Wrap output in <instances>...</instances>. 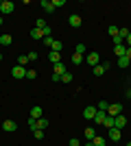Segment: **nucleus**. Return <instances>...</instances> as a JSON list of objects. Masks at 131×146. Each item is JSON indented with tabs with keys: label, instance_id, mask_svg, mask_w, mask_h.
Returning a JSON list of instances; mask_svg holds the SVG:
<instances>
[{
	"label": "nucleus",
	"instance_id": "f257e3e1",
	"mask_svg": "<svg viewBox=\"0 0 131 146\" xmlns=\"http://www.w3.org/2000/svg\"><path fill=\"white\" fill-rule=\"evenodd\" d=\"M120 137H122V131L120 129H107V140H112V142H120Z\"/></svg>",
	"mask_w": 131,
	"mask_h": 146
},
{
	"label": "nucleus",
	"instance_id": "f03ea898",
	"mask_svg": "<svg viewBox=\"0 0 131 146\" xmlns=\"http://www.w3.org/2000/svg\"><path fill=\"white\" fill-rule=\"evenodd\" d=\"M120 113H122V105H120V103H114V105H109V109H107V116L116 118V116H120Z\"/></svg>",
	"mask_w": 131,
	"mask_h": 146
},
{
	"label": "nucleus",
	"instance_id": "7ed1b4c3",
	"mask_svg": "<svg viewBox=\"0 0 131 146\" xmlns=\"http://www.w3.org/2000/svg\"><path fill=\"white\" fill-rule=\"evenodd\" d=\"M13 9H15V5H13V2H9V0H2V7H0V13H2V15H9V13H13Z\"/></svg>",
	"mask_w": 131,
	"mask_h": 146
},
{
	"label": "nucleus",
	"instance_id": "20e7f679",
	"mask_svg": "<svg viewBox=\"0 0 131 146\" xmlns=\"http://www.w3.org/2000/svg\"><path fill=\"white\" fill-rule=\"evenodd\" d=\"M11 74H13V79H26V68H22V66H13Z\"/></svg>",
	"mask_w": 131,
	"mask_h": 146
},
{
	"label": "nucleus",
	"instance_id": "39448f33",
	"mask_svg": "<svg viewBox=\"0 0 131 146\" xmlns=\"http://www.w3.org/2000/svg\"><path fill=\"white\" fill-rule=\"evenodd\" d=\"M68 24L72 26V29H79V26L83 24V20H81V15H76V13H72V15H70V18H68Z\"/></svg>",
	"mask_w": 131,
	"mask_h": 146
},
{
	"label": "nucleus",
	"instance_id": "423d86ee",
	"mask_svg": "<svg viewBox=\"0 0 131 146\" xmlns=\"http://www.w3.org/2000/svg\"><path fill=\"white\" fill-rule=\"evenodd\" d=\"M15 129H18V124H15L13 120H5L2 122V131H7V133H13Z\"/></svg>",
	"mask_w": 131,
	"mask_h": 146
},
{
	"label": "nucleus",
	"instance_id": "0eeeda50",
	"mask_svg": "<svg viewBox=\"0 0 131 146\" xmlns=\"http://www.w3.org/2000/svg\"><path fill=\"white\" fill-rule=\"evenodd\" d=\"M85 61H87V63H90L92 68H96V66H98V61H100V57H98V52H90Z\"/></svg>",
	"mask_w": 131,
	"mask_h": 146
},
{
	"label": "nucleus",
	"instance_id": "6e6552de",
	"mask_svg": "<svg viewBox=\"0 0 131 146\" xmlns=\"http://www.w3.org/2000/svg\"><path fill=\"white\" fill-rule=\"evenodd\" d=\"M114 127H116V129H125V127H127V118L122 116V113H120V116H116V118H114Z\"/></svg>",
	"mask_w": 131,
	"mask_h": 146
},
{
	"label": "nucleus",
	"instance_id": "1a4fd4ad",
	"mask_svg": "<svg viewBox=\"0 0 131 146\" xmlns=\"http://www.w3.org/2000/svg\"><path fill=\"white\" fill-rule=\"evenodd\" d=\"M125 52H127L125 44H116V46H114V55L118 57V59H120V57H125Z\"/></svg>",
	"mask_w": 131,
	"mask_h": 146
},
{
	"label": "nucleus",
	"instance_id": "9d476101",
	"mask_svg": "<svg viewBox=\"0 0 131 146\" xmlns=\"http://www.w3.org/2000/svg\"><path fill=\"white\" fill-rule=\"evenodd\" d=\"M94 116H96V107H85L83 109V118L85 120H94Z\"/></svg>",
	"mask_w": 131,
	"mask_h": 146
},
{
	"label": "nucleus",
	"instance_id": "9b49d317",
	"mask_svg": "<svg viewBox=\"0 0 131 146\" xmlns=\"http://www.w3.org/2000/svg\"><path fill=\"white\" fill-rule=\"evenodd\" d=\"M48 59H50V63L55 66V63H61V55L59 52H55V50H50L48 52Z\"/></svg>",
	"mask_w": 131,
	"mask_h": 146
},
{
	"label": "nucleus",
	"instance_id": "f8f14e48",
	"mask_svg": "<svg viewBox=\"0 0 131 146\" xmlns=\"http://www.w3.org/2000/svg\"><path fill=\"white\" fill-rule=\"evenodd\" d=\"M105 118H107V111H98L96 109V116H94V122H96V124H103Z\"/></svg>",
	"mask_w": 131,
	"mask_h": 146
},
{
	"label": "nucleus",
	"instance_id": "ddd939ff",
	"mask_svg": "<svg viewBox=\"0 0 131 146\" xmlns=\"http://www.w3.org/2000/svg\"><path fill=\"white\" fill-rule=\"evenodd\" d=\"M53 74L63 76V74H66V66H63V63H55V66H53Z\"/></svg>",
	"mask_w": 131,
	"mask_h": 146
},
{
	"label": "nucleus",
	"instance_id": "4468645a",
	"mask_svg": "<svg viewBox=\"0 0 131 146\" xmlns=\"http://www.w3.org/2000/svg\"><path fill=\"white\" fill-rule=\"evenodd\" d=\"M42 9L46 13H53L55 11V7H53V2H50V0H42Z\"/></svg>",
	"mask_w": 131,
	"mask_h": 146
},
{
	"label": "nucleus",
	"instance_id": "2eb2a0df",
	"mask_svg": "<svg viewBox=\"0 0 131 146\" xmlns=\"http://www.w3.org/2000/svg\"><path fill=\"white\" fill-rule=\"evenodd\" d=\"M31 118H35V120L42 118V107H39V105H35V107L31 109Z\"/></svg>",
	"mask_w": 131,
	"mask_h": 146
},
{
	"label": "nucleus",
	"instance_id": "dca6fc26",
	"mask_svg": "<svg viewBox=\"0 0 131 146\" xmlns=\"http://www.w3.org/2000/svg\"><path fill=\"white\" fill-rule=\"evenodd\" d=\"M83 133H85V137H87V142H92V140H94V137H96V131H94V129H92V127H87V129H85V131H83Z\"/></svg>",
	"mask_w": 131,
	"mask_h": 146
},
{
	"label": "nucleus",
	"instance_id": "f3484780",
	"mask_svg": "<svg viewBox=\"0 0 131 146\" xmlns=\"http://www.w3.org/2000/svg\"><path fill=\"white\" fill-rule=\"evenodd\" d=\"M31 37H33V39H39V42H42V39H44L42 31H39V29H35V26H33V29H31Z\"/></svg>",
	"mask_w": 131,
	"mask_h": 146
},
{
	"label": "nucleus",
	"instance_id": "a211bd4d",
	"mask_svg": "<svg viewBox=\"0 0 131 146\" xmlns=\"http://www.w3.org/2000/svg\"><path fill=\"white\" fill-rule=\"evenodd\" d=\"M70 61H72L74 66H81V63H83V55H79V52H74V55L70 57Z\"/></svg>",
	"mask_w": 131,
	"mask_h": 146
},
{
	"label": "nucleus",
	"instance_id": "6ab92c4d",
	"mask_svg": "<svg viewBox=\"0 0 131 146\" xmlns=\"http://www.w3.org/2000/svg\"><path fill=\"white\" fill-rule=\"evenodd\" d=\"M92 144H94V146H105L107 140H105V137H100V135H96V137L92 140Z\"/></svg>",
	"mask_w": 131,
	"mask_h": 146
},
{
	"label": "nucleus",
	"instance_id": "aec40b11",
	"mask_svg": "<svg viewBox=\"0 0 131 146\" xmlns=\"http://www.w3.org/2000/svg\"><path fill=\"white\" fill-rule=\"evenodd\" d=\"M0 44H2V46H9V44H13V37L11 35H2L0 37Z\"/></svg>",
	"mask_w": 131,
	"mask_h": 146
},
{
	"label": "nucleus",
	"instance_id": "412c9836",
	"mask_svg": "<svg viewBox=\"0 0 131 146\" xmlns=\"http://www.w3.org/2000/svg\"><path fill=\"white\" fill-rule=\"evenodd\" d=\"M46 26H48V24H46V20H44V18H37V20H35V29L42 31V29H46Z\"/></svg>",
	"mask_w": 131,
	"mask_h": 146
},
{
	"label": "nucleus",
	"instance_id": "4be33fe9",
	"mask_svg": "<svg viewBox=\"0 0 131 146\" xmlns=\"http://www.w3.org/2000/svg\"><path fill=\"white\" fill-rule=\"evenodd\" d=\"M26 63H29V57H26V55H20V57H18V66L26 68Z\"/></svg>",
	"mask_w": 131,
	"mask_h": 146
},
{
	"label": "nucleus",
	"instance_id": "5701e85b",
	"mask_svg": "<svg viewBox=\"0 0 131 146\" xmlns=\"http://www.w3.org/2000/svg\"><path fill=\"white\" fill-rule=\"evenodd\" d=\"M103 127H105V129H114V118H112V116H107L105 122H103Z\"/></svg>",
	"mask_w": 131,
	"mask_h": 146
},
{
	"label": "nucleus",
	"instance_id": "b1692460",
	"mask_svg": "<svg viewBox=\"0 0 131 146\" xmlns=\"http://www.w3.org/2000/svg\"><path fill=\"white\" fill-rule=\"evenodd\" d=\"M96 109H98V111H107V109H109V103H107V100H100Z\"/></svg>",
	"mask_w": 131,
	"mask_h": 146
},
{
	"label": "nucleus",
	"instance_id": "393cba45",
	"mask_svg": "<svg viewBox=\"0 0 131 146\" xmlns=\"http://www.w3.org/2000/svg\"><path fill=\"white\" fill-rule=\"evenodd\" d=\"M129 33H131L129 29H120V31H118V37H120V39H127V37H129Z\"/></svg>",
	"mask_w": 131,
	"mask_h": 146
},
{
	"label": "nucleus",
	"instance_id": "a878e982",
	"mask_svg": "<svg viewBox=\"0 0 131 146\" xmlns=\"http://www.w3.org/2000/svg\"><path fill=\"white\" fill-rule=\"evenodd\" d=\"M129 63H131V61L127 59V57H120V59H118V68H127Z\"/></svg>",
	"mask_w": 131,
	"mask_h": 146
},
{
	"label": "nucleus",
	"instance_id": "bb28decb",
	"mask_svg": "<svg viewBox=\"0 0 131 146\" xmlns=\"http://www.w3.org/2000/svg\"><path fill=\"white\" fill-rule=\"evenodd\" d=\"M72 79H74V76H72L70 72H66V74L61 76V83H72Z\"/></svg>",
	"mask_w": 131,
	"mask_h": 146
},
{
	"label": "nucleus",
	"instance_id": "cd10ccee",
	"mask_svg": "<svg viewBox=\"0 0 131 146\" xmlns=\"http://www.w3.org/2000/svg\"><path fill=\"white\" fill-rule=\"evenodd\" d=\"M107 31H109V35H112V37H118V31H120V29H118V26H114V24H112V26H109Z\"/></svg>",
	"mask_w": 131,
	"mask_h": 146
},
{
	"label": "nucleus",
	"instance_id": "c85d7f7f",
	"mask_svg": "<svg viewBox=\"0 0 131 146\" xmlns=\"http://www.w3.org/2000/svg\"><path fill=\"white\" fill-rule=\"evenodd\" d=\"M48 127V120H46V118H39L37 120V129H46Z\"/></svg>",
	"mask_w": 131,
	"mask_h": 146
},
{
	"label": "nucleus",
	"instance_id": "c756f323",
	"mask_svg": "<svg viewBox=\"0 0 131 146\" xmlns=\"http://www.w3.org/2000/svg\"><path fill=\"white\" fill-rule=\"evenodd\" d=\"M74 52L83 55V52H85V44H83V42H79V44H76V50H74Z\"/></svg>",
	"mask_w": 131,
	"mask_h": 146
},
{
	"label": "nucleus",
	"instance_id": "7c9ffc66",
	"mask_svg": "<svg viewBox=\"0 0 131 146\" xmlns=\"http://www.w3.org/2000/svg\"><path fill=\"white\" fill-rule=\"evenodd\" d=\"M103 72H105V68L100 66V63H98L96 68H94V74H96V76H103Z\"/></svg>",
	"mask_w": 131,
	"mask_h": 146
},
{
	"label": "nucleus",
	"instance_id": "2f4dec72",
	"mask_svg": "<svg viewBox=\"0 0 131 146\" xmlns=\"http://www.w3.org/2000/svg\"><path fill=\"white\" fill-rule=\"evenodd\" d=\"M42 35H44V37H53V29H50V26L42 29Z\"/></svg>",
	"mask_w": 131,
	"mask_h": 146
},
{
	"label": "nucleus",
	"instance_id": "473e14b6",
	"mask_svg": "<svg viewBox=\"0 0 131 146\" xmlns=\"http://www.w3.org/2000/svg\"><path fill=\"white\" fill-rule=\"evenodd\" d=\"M29 127H31L33 131H37V120H35V118H29Z\"/></svg>",
	"mask_w": 131,
	"mask_h": 146
},
{
	"label": "nucleus",
	"instance_id": "72a5a7b5",
	"mask_svg": "<svg viewBox=\"0 0 131 146\" xmlns=\"http://www.w3.org/2000/svg\"><path fill=\"white\" fill-rule=\"evenodd\" d=\"M35 76H37V72H35V70H26V79H35Z\"/></svg>",
	"mask_w": 131,
	"mask_h": 146
},
{
	"label": "nucleus",
	"instance_id": "f704fd0d",
	"mask_svg": "<svg viewBox=\"0 0 131 146\" xmlns=\"http://www.w3.org/2000/svg\"><path fill=\"white\" fill-rule=\"evenodd\" d=\"M50 2H53V7H55V9H57V7H63V5H66V0H50Z\"/></svg>",
	"mask_w": 131,
	"mask_h": 146
},
{
	"label": "nucleus",
	"instance_id": "c9c22d12",
	"mask_svg": "<svg viewBox=\"0 0 131 146\" xmlns=\"http://www.w3.org/2000/svg\"><path fill=\"white\" fill-rule=\"evenodd\" d=\"M26 57H29V61H35V59H37V50H31Z\"/></svg>",
	"mask_w": 131,
	"mask_h": 146
},
{
	"label": "nucleus",
	"instance_id": "e433bc0d",
	"mask_svg": "<svg viewBox=\"0 0 131 146\" xmlns=\"http://www.w3.org/2000/svg\"><path fill=\"white\" fill-rule=\"evenodd\" d=\"M33 135H35V140H42V137H44V131H42V129H37V131H33Z\"/></svg>",
	"mask_w": 131,
	"mask_h": 146
},
{
	"label": "nucleus",
	"instance_id": "4c0bfd02",
	"mask_svg": "<svg viewBox=\"0 0 131 146\" xmlns=\"http://www.w3.org/2000/svg\"><path fill=\"white\" fill-rule=\"evenodd\" d=\"M70 146H81V144H79V140H76V137H72V140H70Z\"/></svg>",
	"mask_w": 131,
	"mask_h": 146
},
{
	"label": "nucleus",
	"instance_id": "58836bf2",
	"mask_svg": "<svg viewBox=\"0 0 131 146\" xmlns=\"http://www.w3.org/2000/svg\"><path fill=\"white\" fill-rule=\"evenodd\" d=\"M125 46H127V48H131V33H129V37L125 39Z\"/></svg>",
	"mask_w": 131,
	"mask_h": 146
},
{
	"label": "nucleus",
	"instance_id": "ea45409f",
	"mask_svg": "<svg viewBox=\"0 0 131 146\" xmlns=\"http://www.w3.org/2000/svg\"><path fill=\"white\" fill-rule=\"evenodd\" d=\"M125 57H127V59H129V61H131V48H127V52H125Z\"/></svg>",
	"mask_w": 131,
	"mask_h": 146
},
{
	"label": "nucleus",
	"instance_id": "a19ab883",
	"mask_svg": "<svg viewBox=\"0 0 131 146\" xmlns=\"http://www.w3.org/2000/svg\"><path fill=\"white\" fill-rule=\"evenodd\" d=\"M83 146H94V144H92V142H85V144H83Z\"/></svg>",
	"mask_w": 131,
	"mask_h": 146
},
{
	"label": "nucleus",
	"instance_id": "79ce46f5",
	"mask_svg": "<svg viewBox=\"0 0 131 146\" xmlns=\"http://www.w3.org/2000/svg\"><path fill=\"white\" fill-rule=\"evenodd\" d=\"M127 96H129V98H131V90H129V92H127Z\"/></svg>",
	"mask_w": 131,
	"mask_h": 146
},
{
	"label": "nucleus",
	"instance_id": "37998d69",
	"mask_svg": "<svg viewBox=\"0 0 131 146\" xmlns=\"http://www.w3.org/2000/svg\"><path fill=\"white\" fill-rule=\"evenodd\" d=\"M0 26H2V15H0Z\"/></svg>",
	"mask_w": 131,
	"mask_h": 146
},
{
	"label": "nucleus",
	"instance_id": "c03bdc74",
	"mask_svg": "<svg viewBox=\"0 0 131 146\" xmlns=\"http://www.w3.org/2000/svg\"><path fill=\"white\" fill-rule=\"evenodd\" d=\"M2 59H5V57H2V55H0V61H2Z\"/></svg>",
	"mask_w": 131,
	"mask_h": 146
},
{
	"label": "nucleus",
	"instance_id": "a18cd8bd",
	"mask_svg": "<svg viewBox=\"0 0 131 146\" xmlns=\"http://www.w3.org/2000/svg\"><path fill=\"white\" fill-rule=\"evenodd\" d=\"M0 7H2V0H0Z\"/></svg>",
	"mask_w": 131,
	"mask_h": 146
},
{
	"label": "nucleus",
	"instance_id": "49530a36",
	"mask_svg": "<svg viewBox=\"0 0 131 146\" xmlns=\"http://www.w3.org/2000/svg\"><path fill=\"white\" fill-rule=\"evenodd\" d=\"M127 146H131V142H129V144H127Z\"/></svg>",
	"mask_w": 131,
	"mask_h": 146
},
{
	"label": "nucleus",
	"instance_id": "de8ad7c7",
	"mask_svg": "<svg viewBox=\"0 0 131 146\" xmlns=\"http://www.w3.org/2000/svg\"><path fill=\"white\" fill-rule=\"evenodd\" d=\"M0 46H2V44H0Z\"/></svg>",
	"mask_w": 131,
	"mask_h": 146
}]
</instances>
